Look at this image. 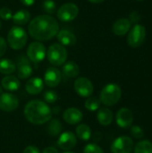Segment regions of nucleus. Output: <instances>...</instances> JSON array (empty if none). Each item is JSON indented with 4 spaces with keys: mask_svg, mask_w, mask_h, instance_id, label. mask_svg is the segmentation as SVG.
I'll return each mask as SVG.
<instances>
[{
    "mask_svg": "<svg viewBox=\"0 0 152 153\" xmlns=\"http://www.w3.org/2000/svg\"><path fill=\"white\" fill-rule=\"evenodd\" d=\"M61 79L62 74L56 67L47 68L44 74V83L50 88H55L58 86L61 82Z\"/></svg>",
    "mask_w": 152,
    "mask_h": 153,
    "instance_id": "nucleus-14",
    "label": "nucleus"
},
{
    "mask_svg": "<svg viewBox=\"0 0 152 153\" xmlns=\"http://www.w3.org/2000/svg\"><path fill=\"white\" fill-rule=\"evenodd\" d=\"M97 119L101 126H109L113 121V113L108 108H101L98 109Z\"/></svg>",
    "mask_w": 152,
    "mask_h": 153,
    "instance_id": "nucleus-22",
    "label": "nucleus"
},
{
    "mask_svg": "<svg viewBox=\"0 0 152 153\" xmlns=\"http://www.w3.org/2000/svg\"><path fill=\"white\" fill-rule=\"evenodd\" d=\"M76 143H77V138L75 134L70 131L61 134L57 141L58 147L65 152H69L72 149H73L76 146Z\"/></svg>",
    "mask_w": 152,
    "mask_h": 153,
    "instance_id": "nucleus-13",
    "label": "nucleus"
},
{
    "mask_svg": "<svg viewBox=\"0 0 152 153\" xmlns=\"http://www.w3.org/2000/svg\"><path fill=\"white\" fill-rule=\"evenodd\" d=\"M76 135L82 141H89L91 137V129L88 125L81 124L76 127Z\"/></svg>",
    "mask_w": 152,
    "mask_h": 153,
    "instance_id": "nucleus-25",
    "label": "nucleus"
},
{
    "mask_svg": "<svg viewBox=\"0 0 152 153\" xmlns=\"http://www.w3.org/2000/svg\"><path fill=\"white\" fill-rule=\"evenodd\" d=\"M137 1H144V0H137Z\"/></svg>",
    "mask_w": 152,
    "mask_h": 153,
    "instance_id": "nucleus-42",
    "label": "nucleus"
},
{
    "mask_svg": "<svg viewBox=\"0 0 152 153\" xmlns=\"http://www.w3.org/2000/svg\"><path fill=\"white\" fill-rule=\"evenodd\" d=\"M88 1L90 2V3H93V4H99V3L104 2L105 0H88Z\"/></svg>",
    "mask_w": 152,
    "mask_h": 153,
    "instance_id": "nucleus-39",
    "label": "nucleus"
},
{
    "mask_svg": "<svg viewBox=\"0 0 152 153\" xmlns=\"http://www.w3.org/2000/svg\"><path fill=\"white\" fill-rule=\"evenodd\" d=\"M12 19H13V23L16 25H19V26L25 25L30 20V13L29 11L25 9H21L17 11L14 14H13Z\"/></svg>",
    "mask_w": 152,
    "mask_h": 153,
    "instance_id": "nucleus-23",
    "label": "nucleus"
},
{
    "mask_svg": "<svg viewBox=\"0 0 152 153\" xmlns=\"http://www.w3.org/2000/svg\"><path fill=\"white\" fill-rule=\"evenodd\" d=\"M64 153H74V152H65Z\"/></svg>",
    "mask_w": 152,
    "mask_h": 153,
    "instance_id": "nucleus-40",
    "label": "nucleus"
},
{
    "mask_svg": "<svg viewBox=\"0 0 152 153\" xmlns=\"http://www.w3.org/2000/svg\"><path fill=\"white\" fill-rule=\"evenodd\" d=\"M23 153H40V152H39V150L36 146L30 145V146H27V147L24 149Z\"/></svg>",
    "mask_w": 152,
    "mask_h": 153,
    "instance_id": "nucleus-36",
    "label": "nucleus"
},
{
    "mask_svg": "<svg viewBox=\"0 0 152 153\" xmlns=\"http://www.w3.org/2000/svg\"><path fill=\"white\" fill-rule=\"evenodd\" d=\"M73 86L76 93L82 98L90 97L94 91L92 82L86 77H80L76 79Z\"/></svg>",
    "mask_w": 152,
    "mask_h": 153,
    "instance_id": "nucleus-10",
    "label": "nucleus"
},
{
    "mask_svg": "<svg viewBox=\"0 0 152 153\" xmlns=\"http://www.w3.org/2000/svg\"><path fill=\"white\" fill-rule=\"evenodd\" d=\"M82 111L76 108H69L63 113V118L69 125H78L82 120Z\"/></svg>",
    "mask_w": 152,
    "mask_h": 153,
    "instance_id": "nucleus-16",
    "label": "nucleus"
},
{
    "mask_svg": "<svg viewBox=\"0 0 152 153\" xmlns=\"http://www.w3.org/2000/svg\"><path fill=\"white\" fill-rule=\"evenodd\" d=\"M83 153H104L103 150L95 143H90L85 146Z\"/></svg>",
    "mask_w": 152,
    "mask_h": 153,
    "instance_id": "nucleus-32",
    "label": "nucleus"
},
{
    "mask_svg": "<svg viewBox=\"0 0 152 153\" xmlns=\"http://www.w3.org/2000/svg\"><path fill=\"white\" fill-rule=\"evenodd\" d=\"M19 106L18 98L9 92L0 94V109L4 112H12Z\"/></svg>",
    "mask_w": 152,
    "mask_h": 153,
    "instance_id": "nucleus-11",
    "label": "nucleus"
},
{
    "mask_svg": "<svg viewBox=\"0 0 152 153\" xmlns=\"http://www.w3.org/2000/svg\"><path fill=\"white\" fill-rule=\"evenodd\" d=\"M130 133H131V135L137 139V140H141L144 137V131L142 127L138 126H131V129H130Z\"/></svg>",
    "mask_w": 152,
    "mask_h": 153,
    "instance_id": "nucleus-31",
    "label": "nucleus"
},
{
    "mask_svg": "<svg viewBox=\"0 0 152 153\" xmlns=\"http://www.w3.org/2000/svg\"><path fill=\"white\" fill-rule=\"evenodd\" d=\"M79 14V7L73 3H65L57 10V17L61 22H68L73 21Z\"/></svg>",
    "mask_w": 152,
    "mask_h": 153,
    "instance_id": "nucleus-8",
    "label": "nucleus"
},
{
    "mask_svg": "<svg viewBox=\"0 0 152 153\" xmlns=\"http://www.w3.org/2000/svg\"><path fill=\"white\" fill-rule=\"evenodd\" d=\"M7 49V43L4 38L0 37V58L5 54Z\"/></svg>",
    "mask_w": 152,
    "mask_h": 153,
    "instance_id": "nucleus-34",
    "label": "nucleus"
},
{
    "mask_svg": "<svg viewBox=\"0 0 152 153\" xmlns=\"http://www.w3.org/2000/svg\"><path fill=\"white\" fill-rule=\"evenodd\" d=\"M116 124L121 128H129L132 126L133 122V112L127 108H120L116 116Z\"/></svg>",
    "mask_w": 152,
    "mask_h": 153,
    "instance_id": "nucleus-12",
    "label": "nucleus"
},
{
    "mask_svg": "<svg viewBox=\"0 0 152 153\" xmlns=\"http://www.w3.org/2000/svg\"><path fill=\"white\" fill-rule=\"evenodd\" d=\"M42 153H59L58 151L54 147H47L43 150Z\"/></svg>",
    "mask_w": 152,
    "mask_h": 153,
    "instance_id": "nucleus-37",
    "label": "nucleus"
},
{
    "mask_svg": "<svg viewBox=\"0 0 152 153\" xmlns=\"http://www.w3.org/2000/svg\"><path fill=\"white\" fill-rule=\"evenodd\" d=\"M32 74V67L29 59L24 56H21L17 63V75L20 79H27Z\"/></svg>",
    "mask_w": 152,
    "mask_h": 153,
    "instance_id": "nucleus-15",
    "label": "nucleus"
},
{
    "mask_svg": "<svg viewBox=\"0 0 152 153\" xmlns=\"http://www.w3.org/2000/svg\"><path fill=\"white\" fill-rule=\"evenodd\" d=\"M16 69L15 64L7 58H4L0 60V73L3 74H13Z\"/></svg>",
    "mask_w": 152,
    "mask_h": 153,
    "instance_id": "nucleus-26",
    "label": "nucleus"
},
{
    "mask_svg": "<svg viewBox=\"0 0 152 153\" xmlns=\"http://www.w3.org/2000/svg\"><path fill=\"white\" fill-rule=\"evenodd\" d=\"M122 90L118 84L108 83L100 91L99 100L105 106H114L121 99Z\"/></svg>",
    "mask_w": 152,
    "mask_h": 153,
    "instance_id": "nucleus-3",
    "label": "nucleus"
},
{
    "mask_svg": "<svg viewBox=\"0 0 152 153\" xmlns=\"http://www.w3.org/2000/svg\"><path fill=\"white\" fill-rule=\"evenodd\" d=\"M48 122L49 123H48V126L47 128L48 134L51 136H57L58 134H60L63 130V126H62L61 122L56 118L50 119Z\"/></svg>",
    "mask_w": 152,
    "mask_h": 153,
    "instance_id": "nucleus-24",
    "label": "nucleus"
},
{
    "mask_svg": "<svg viewBox=\"0 0 152 153\" xmlns=\"http://www.w3.org/2000/svg\"><path fill=\"white\" fill-rule=\"evenodd\" d=\"M43 98H44V100L47 102V103H55L57 99H58V95L57 93L55 91H52V90H49V91H45L44 95H43Z\"/></svg>",
    "mask_w": 152,
    "mask_h": 153,
    "instance_id": "nucleus-30",
    "label": "nucleus"
},
{
    "mask_svg": "<svg viewBox=\"0 0 152 153\" xmlns=\"http://www.w3.org/2000/svg\"><path fill=\"white\" fill-rule=\"evenodd\" d=\"M56 37L60 44L63 46H73L77 41L76 36L67 30H59Z\"/></svg>",
    "mask_w": 152,
    "mask_h": 153,
    "instance_id": "nucleus-19",
    "label": "nucleus"
},
{
    "mask_svg": "<svg viewBox=\"0 0 152 153\" xmlns=\"http://www.w3.org/2000/svg\"><path fill=\"white\" fill-rule=\"evenodd\" d=\"M134 153H152V143L148 140L139 142L134 147Z\"/></svg>",
    "mask_w": 152,
    "mask_h": 153,
    "instance_id": "nucleus-27",
    "label": "nucleus"
},
{
    "mask_svg": "<svg viewBox=\"0 0 152 153\" xmlns=\"http://www.w3.org/2000/svg\"><path fill=\"white\" fill-rule=\"evenodd\" d=\"M67 50L65 48L58 43L52 44L47 50V56L49 63L55 66L62 65L67 59Z\"/></svg>",
    "mask_w": 152,
    "mask_h": 153,
    "instance_id": "nucleus-5",
    "label": "nucleus"
},
{
    "mask_svg": "<svg viewBox=\"0 0 152 153\" xmlns=\"http://www.w3.org/2000/svg\"><path fill=\"white\" fill-rule=\"evenodd\" d=\"M44 82L39 77L30 78L25 84L26 91L30 95H37L43 91Z\"/></svg>",
    "mask_w": 152,
    "mask_h": 153,
    "instance_id": "nucleus-18",
    "label": "nucleus"
},
{
    "mask_svg": "<svg viewBox=\"0 0 152 153\" xmlns=\"http://www.w3.org/2000/svg\"><path fill=\"white\" fill-rule=\"evenodd\" d=\"M133 150V141L129 136L117 137L111 145L112 153H131Z\"/></svg>",
    "mask_w": 152,
    "mask_h": 153,
    "instance_id": "nucleus-9",
    "label": "nucleus"
},
{
    "mask_svg": "<svg viewBox=\"0 0 152 153\" xmlns=\"http://www.w3.org/2000/svg\"><path fill=\"white\" fill-rule=\"evenodd\" d=\"M1 85L4 90H6L8 91H15L19 90V88L21 86V82L17 77L8 74L2 79Z\"/></svg>",
    "mask_w": 152,
    "mask_h": 153,
    "instance_id": "nucleus-20",
    "label": "nucleus"
},
{
    "mask_svg": "<svg viewBox=\"0 0 152 153\" xmlns=\"http://www.w3.org/2000/svg\"><path fill=\"white\" fill-rule=\"evenodd\" d=\"M28 30L32 39L38 41H47L57 35L59 24L51 15L41 14L30 22Z\"/></svg>",
    "mask_w": 152,
    "mask_h": 153,
    "instance_id": "nucleus-1",
    "label": "nucleus"
},
{
    "mask_svg": "<svg viewBox=\"0 0 152 153\" xmlns=\"http://www.w3.org/2000/svg\"><path fill=\"white\" fill-rule=\"evenodd\" d=\"M47 55L46 47L39 41L32 42L27 48V57L34 64H39L44 60Z\"/></svg>",
    "mask_w": 152,
    "mask_h": 153,
    "instance_id": "nucleus-7",
    "label": "nucleus"
},
{
    "mask_svg": "<svg viewBox=\"0 0 152 153\" xmlns=\"http://www.w3.org/2000/svg\"><path fill=\"white\" fill-rule=\"evenodd\" d=\"M21 2L25 5V6H30L35 3V0H21Z\"/></svg>",
    "mask_w": 152,
    "mask_h": 153,
    "instance_id": "nucleus-38",
    "label": "nucleus"
},
{
    "mask_svg": "<svg viewBox=\"0 0 152 153\" xmlns=\"http://www.w3.org/2000/svg\"><path fill=\"white\" fill-rule=\"evenodd\" d=\"M100 100L96 98V97H89L87 99V100L85 101V108L88 109L90 112H94L97 111L99 108H100Z\"/></svg>",
    "mask_w": 152,
    "mask_h": 153,
    "instance_id": "nucleus-28",
    "label": "nucleus"
},
{
    "mask_svg": "<svg viewBox=\"0 0 152 153\" xmlns=\"http://www.w3.org/2000/svg\"><path fill=\"white\" fill-rule=\"evenodd\" d=\"M129 20H130V22L132 23L133 22V23H137L141 20V15H140V13L137 11H133V12L131 13L130 17H129Z\"/></svg>",
    "mask_w": 152,
    "mask_h": 153,
    "instance_id": "nucleus-35",
    "label": "nucleus"
},
{
    "mask_svg": "<svg viewBox=\"0 0 152 153\" xmlns=\"http://www.w3.org/2000/svg\"><path fill=\"white\" fill-rule=\"evenodd\" d=\"M146 39V29L142 24H135L131 30L127 37L128 45L132 48L141 47Z\"/></svg>",
    "mask_w": 152,
    "mask_h": 153,
    "instance_id": "nucleus-6",
    "label": "nucleus"
},
{
    "mask_svg": "<svg viewBox=\"0 0 152 153\" xmlns=\"http://www.w3.org/2000/svg\"><path fill=\"white\" fill-rule=\"evenodd\" d=\"M63 75L66 78H75L80 74V67L75 62L69 61L64 64L62 68Z\"/></svg>",
    "mask_w": 152,
    "mask_h": 153,
    "instance_id": "nucleus-21",
    "label": "nucleus"
},
{
    "mask_svg": "<svg viewBox=\"0 0 152 153\" xmlns=\"http://www.w3.org/2000/svg\"><path fill=\"white\" fill-rule=\"evenodd\" d=\"M42 9L48 14H53L56 11V4L54 0H44L42 2Z\"/></svg>",
    "mask_w": 152,
    "mask_h": 153,
    "instance_id": "nucleus-29",
    "label": "nucleus"
},
{
    "mask_svg": "<svg viewBox=\"0 0 152 153\" xmlns=\"http://www.w3.org/2000/svg\"><path fill=\"white\" fill-rule=\"evenodd\" d=\"M0 17H1V19H3L4 21L12 19V17H13L12 10L8 7H2L0 9Z\"/></svg>",
    "mask_w": 152,
    "mask_h": 153,
    "instance_id": "nucleus-33",
    "label": "nucleus"
},
{
    "mask_svg": "<svg viewBox=\"0 0 152 153\" xmlns=\"http://www.w3.org/2000/svg\"><path fill=\"white\" fill-rule=\"evenodd\" d=\"M132 27V22L127 18H121L116 21L113 24L112 30L117 36H124L125 35Z\"/></svg>",
    "mask_w": 152,
    "mask_h": 153,
    "instance_id": "nucleus-17",
    "label": "nucleus"
},
{
    "mask_svg": "<svg viewBox=\"0 0 152 153\" xmlns=\"http://www.w3.org/2000/svg\"><path fill=\"white\" fill-rule=\"evenodd\" d=\"M28 34L20 26H13L7 34L8 45L14 50L22 49L27 43Z\"/></svg>",
    "mask_w": 152,
    "mask_h": 153,
    "instance_id": "nucleus-4",
    "label": "nucleus"
},
{
    "mask_svg": "<svg viewBox=\"0 0 152 153\" xmlns=\"http://www.w3.org/2000/svg\"><path fill=\"white\" fill-rule=\"evenodd\" d=\"M1 27H2V23H1V22H0V29H1Z\"/></svg>",
    "mask_w": 152,
    "mask_h": 153,
    "instance_id": "nucleus-41",
    "label": "nucleus"
},
{
    "mask_svg": "<svg viewBox=\"0 0 152 153\" xmlns=\"http://www.w3.org/2000/svg\"><path fill=\"white\" fill-rule=\"evenodd\" d=\"M52 109L49 106L39 100L29 101L24 108V116L32 125H43L52 118Z\"/></svg>",
    "mask_w": 152,
    "mask_h": 153,
    "instance_id": "nucleus-2",
    "label": "nucleus"
}]
</instances>
